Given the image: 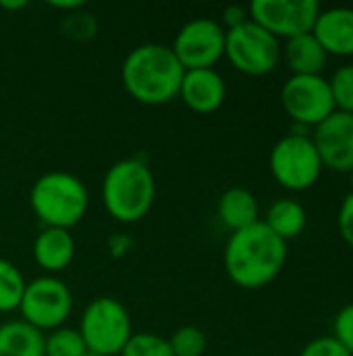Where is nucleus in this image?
<instances>
[{
    "mask_svg": "<svg viewBox=\"0 0 353 356\" xmlns=\"http://www.w3.org/2000/svg\"><path fill=\"white\" fill-rule=\"evenodd\" d=\"M223 263L235 286L243 290H260L273 284L283 271L287 263V242L258 221L231 234Z\"/></svg>",
    "mask_w": 353,
    "mask_h": 356,
    "instance_id": "nucleus-1",
    "label": "nucleus"
},
{
    "mask_svg": "<svg viewBox=\"0 0 353 356\" xmlns=\"http://www.w3.org/2000/svg\"><path fill=\"white\" fill-rule=\"evenodd\" d=\"M185 69L173 48L158 42L135 46L123 60L121 81L127 94L148 106H160L179 96Z\"/></svg>",
    "mask_w": 353,
    "mask_h": 356,
    "instance_id": "nucleus-2",
    "label": "nucleus"
},
{
    "mask_svg": "<svg viewBox=\"0 0 353 356\" xmlns=\"http://www.w3.org/2000/svg\"><path fill=\"white\" fill-rule=\"evenodd\" d=\"M156 179L141 159L117 161L102 179V204L119 223H137L154 207Z\"/></svg>",
    "mask_w": 353,
    "mask_h": 356,
    "instance_id": "nucleus-3",
    "label": "nucleus"
},
{
    "mask_svg": "<svg viewBox=\"0 0 353 356\" xmlns=\"http://www.w3.org/2000/svg\"><path fill=\"white\" fill-rule=\"evenodd\" d=\"M29 204L44 227L71 232V227H75L89 209V192L77 175L50 171L33 181Z\"/></svg>",
    "mask_w": 353,
    "mask_h": 356,
    "instance_id": "nucleus-4",
    "label": "nucleus"
},
{
    "mask_svg": "<svg viewBox=\"0 0 353 356\" xmlns=\"http://www.w3.org/2000/svg\"><path fill=\"white\" fill-rule=\"evenodd\" d=\"M268 167L277 184L289 192L310 190L325 169L310 134L304 131L281 138L270 150Z\"/></svg>",
    "mask_w": 353,
    "mask_h": 356,
    "instance_id": "nucleus-5",
    "label": "nucleus"
},
{
    "mask_svg": "<svg viewBox=\"0 0 353 356\" xmlns=\"http://www.w3.org/2000/svg\"><path fill=\"white\" fill-rule=\"evenodd\" d=\"M79 334L89 353L117 356L133 334L129 311L110 296L94 298L81 313Z\"/></svg>",
    "mask_w": 353,
    "mask_h": 356,
    "instance_id": "nucleus-6",
    "label": "nucleus"
},
{
    "mask_svg": "<svg viewBox=\"0 0 353 356\" xmlns=\"http://www.w3.org/2000/svg\"><path fill=\"white\" fill-rule=\"evenodd\" d=\"M281 42L252 19L225 33V58L243 75L262 77L277 69Z\"/></svg>",
    "mask_w": 353,
    "mask_h": 356,
    "instance_id": "nucleus-7",
    "label": "nucleus"
},
{
    "mask_svg": "<svg viewBox=\"0 0 353 356\" xmlns=\"http://www.w3.org/2000/svg\"><path fill=\"white\" fill-rule=\"evenodd\" d=\"M73 311V294L56 275H40L25 284L19 305L21 321L42 334H50L64 325Z\"/></svg>",
    "mask_w": 353,
    "mask_h": 356,
    "instance_id": "nucleus-8",
    "label": "nucleus"
},
{
    "mask_svg": "<svg viewBox=\"0 0 353 356\" xmlns=\"http://www.w3.org/2000/svg\"><path fill=\"white\" fill-rule=\"evenodd\" d=\"M281 104L302 129H314L335 113L329 79L322 75H291L281 88Z\"/></svg>",
    "mask_w": 353,
    "mask_h": 356,
    "instance_id": "nucleus-9",
    "label": "nucleus"
},
{
    "mask_svg": "<svg viewBox=\"0 0 353 356\" xmlns=\"http://www.w3.org/2000/svg\"><path fill=\"white\" fill-rule=\"evenodd\" d=\"M225 33L227 29L221 21L196 17L181 25L171 48L185 71L214 69V65L225 58Z\"/></svg>",
    "mask_w": 353,
    "mask_h": 356,
    "instance_id": "nucleus-10",
    "label": "nucleus"
},
{
    "mask_svg": "<svg viewBox=\"0 0 353 356\" xmlns=\"http://www.w3.org/2000/svg\"><path fill=\"white\" fill-rule=\"evenodd\" d=\"M320 10L316 0H254L248 6L250 19L277 40L310 33Z\"/></svg>",
    "mask_w": 353,
    "mask_h": 356,
    "instance_id": "nucleus-11",
    "label": "nucleus"
},
{
    "mask_svg": "<svg viewBox=\"0 0 353 356\" xmlns=\"http://www.w3.org/2000/svg\"><path fill=\"white\" fill-rule=\"evenodd\" d=\"M325 169L350 173L353 169V115L335 111L310 136Z\"/></svg>",
    "mask_w": 353,
    "mask_h": 356,
    "instance_id": "nucleus-12",
    "label": "nucleus"
},
{
    "mask_svg": "<svg viewBox=\"0 0 353 356\" xmlns=\"http://www.w3.org/2000/svg\"><path fill=\"white\" fill-rule=\"evenodd\" d=\"M179 98L189 111L198 115L214 113L227 98L225 77L216 69H189L183 75Z\"/></svg>",
    "mask_w": 353,
    "mask_h": 356,
    "instance_id": "nucleus-13",
    "label": "nucleus"
},
{
    "mask_svg": "<svg viewBox=\"0 0 353 356\" xmlns=\"http://www.w3.org/2000/svg\"><path fill=\"white\" fill-rule=\"evenodd\" d=\"M312 33L329 56H353V8H322Z\"/></svg>",
    "mask_w": 353,
    "mask_h": 356,
    "instance_id": "nucleus-14",
    "label": "nucleus"
},
{
    "mask_svg": "<svg viewBox=\"0 0 353 356\" xmlns=\"http://www.w3.org/2000/svg\"><path fill=\"white\" fill-rule=\"evenodd\" d=\"M75 238L69 229L44 227L33 240V261L48 273L64 271L75 259Z\"/></svg>",
    "mask_w": 353,
    "mask_h": 356,
    "instance_id": "nucleus-15",
    "label": "nucleus"
},
{
    "mask_svg": "<svg viewBox=\"0 0 353 356\" xmlns=\"http://www.w3.org/2000/svg\"><path fill=\"white\" fill-rule=\"evenodd\" d=\"M281 56H285L291 75H322L329 63V54L312 31L285 40Z\"/></svg>",
    "mask_w": 353,
    "mask_h": 356,
    "instance_id": "nucleus-16",
    "label": "nucleus"
},
{
    "mask_svg": "<svg viewBox=\"0 0 353 356\" xmlns=\"http://www.w3.org/2000/svg\"><path fill=\"white\" fill-rule=\"evenodd\" d=\"M216 215L231 234L262 221L258 198L246 188H229L223 192L216 202Z\"/></svg>",
    "mask_w": 353,
    "mask_h": 356,
    "instance_id": "nucleus-17",
    "label": "nucleus"
},
{
    "mask_svg": "<svg viewBox=\"0 0 353 356\" xmlns=\"http://www.w3.org/2000/svg\"><path fill=\"white\" fill-rule=\"evenodd\" d=\"M262 223L275 236H279L283 242H289V240L298 238L300 234H304V229L308 225V213H306L304 204H300L298 200L279 198L268 207Z\"/></svg>",
    "mask_w": 353,
    "mask_h": 356,
    "instance_id": "nucleus-18",
    "label": "nucleus"
},
{
    "mask_svg": "<svg viewBox=\"0 0 353 356\" xmlns=\"http://www.w3.org/2000/svg\"><path fill=\"white\" fill-rule=\"evenodd\" d=\"M0 356H44V334L21 319L0 323Z\"/></svg>",
    "mask_w": 353,
    "mask_h": 356,
    "instance_id": "nucleus-19",
    "label": "nucleus"
},
{
    "mask_svg": "<svg viewBox=\"0 0 353 356\" xmlns=\"http://www.w3.org/2000/svg\"><path fill=\"white\" fill-rule=\"evenodd\" d=\"M25 284L27 282L19 271V267L0 257V313L19 311Z\"/></svg>",
    "mask_w": 353,
    "mask_h": 356,
    "instance_id": "nucleus-20",
    "label": "nucleus"
},
{
    "mask_svg": "<svg viewBox=\"0 0 353 356\" xmlns=\"http://www.w3.org/2000/svg\"><path fill=\"white\" fill-rule=\"evenodd\" d=\"M85 350V342L75 327L62 325L44 336V356H81Z\"/></svg>",
    "mask_w": 353,
    "mask_h": 356,
    "instance_id": "nucleus-21",
    "label": "nucleus"
},
{
    "mask_svg": "<svg viewBox=\"0 0 353 356\" xmlns=\"http://www.w3.org/2000/svg\"><path fill=\"white\" fill-rule=\"evenodd\" d=\"M121 356H173L169 338L152 332H135L127 340Z\"/></svg>",
    "mask_w": 353,
    "mask_h": 356,
    "instance_id": "nucleus-22",
    "label": "nucleus"
},
{
    "mask_svg": "<svg viewBox=\"0 0 353 356\" xmlns=\"http://www.w3.org/2000/svg\"><path fill=\"white\" fill-rule=\"evenodd\" d=\"M173 356H204L208 340L206 334L196 325H183L169 338Z\"/></svg>",
    "mask_w": 353,
    "mask_h": 356,
    "instance_id": "nucleus-23",
    "label": "nucleus"
},
{
    "mask_svg": "<svg viewBox=\"0 0 353 356\" xmlns=\"http://www.w3.org/2000/svg\"><path fill=\"white\" fill-rule=\"evenodd\" d=\"M329 88L335 102V111L353 115V63L333 71V75L329 77Z\"/></svg>",
    "mask_w": 353,
    "mask_h": 356,
    "instance_id": "nucleus-24",
    "label": "nucleus"
},
{
    "mask_svg": "<svg viewBox=\"0 0 353 356\" xmlns=\"http://www.w3.org/2000/svg\"><path fill=\"white\" fill-rule=\"evenodd\" d=\"M60 29L67 38L71 40H77V42H85V40H92L98 31V19L87 13L85 8H79V10H73L69 13L62 23H60Z\"/></svg>",
    "mask_w": 353,
    "mask_h": 356,
    "instance_id": "nucleus-25",
    "label": "nucleus"
},
{
    "mask_svg": "<svg viewBox=\"0 0 353 356\" xmlns=\"http://www.w3.org/2000/svg\"><path fill=\"white\" fill-rule=\"evenodd\" d=\"M333 338L353 356V305L343 307L333 323Z\"/></svg>",
    "mask_w": 353,
    "mask_h": 356,
    "instance_id": "nucleus-26",
    "label": "nucleus"
},
{
    "mask_svg": "<svg viewBox=\"0 0 353 356\" xmlns=\"http://www.w3.org/2000/svg\"><path fill=\"white\" fill-rule=\"evenodd\" d=\"M300 356H352L333 336H322L308 342Z\"/></svg>",
    "mask_w": 353,
    "mask_h": 356,
    "instance_id": "nucleus-27",
    "label": "nucleus"
},
{
    "mask_svg": "<svg viewBox=\"0 0 353 356\" xmlns=\"http://www.w3.org/2000/svg\"><path fill=\"white\" fill-rule=\"evenodd\" d=\"M337 225H339V234L343 238V242L353 248V192H350L341 207H339V215H337Z\"/></svg>",
    "mask_w": 353,
    "mask_h": 356,
    "instance_id": "nucleus-28",
    "label": "nucleus"
},
{
    "mask_svg": "<svg viewBox=\"0 0 353 356\" xmlns=\"http://www.w3.org/2000/svg\"><path fill=\"white\" fill-rule=\"evenodd\" d=\"M246 21H250V13H248V6H241V4H231L223 10V21L221 25L225 29H233V27H239L243 25Z\"/></svg>",
    "mask_w": 353,
    "mask_h": 356,
    "instance_id": "nucleus-29",
    "label": "nucleus"
},
{
    "mask_svg": "<svg viewBox=\"0 0 353 356\" xmlns=\"http://www.w3.org/2000/svg\"><path fill=\"white\" fill-rule=\"evenodd\" d=\"M52 8H56V10H69V13H73V10H79V8H85V2H81V0H64V2H58V0H50L48 2Z\"/></svg>",
    "mask_w": 353,
    "mask_h": 356,
    "instance_id": "nucleus-30",
    "label": "nucleus"
},
{
    "mask_svg": "<svg viewBox=\"0 0 353 356\" xmlns=\"http://www.w3.org/2000/svg\"><path fill=\"white\" fill-rule=\"evenodd\" d=\"M25 6H27L25 0H12V2L0 0V8H4V10H21V8H25Z\"/></svg>",
    "mask_w": 353,
    "mask_h": 356,
    "instance_id": "nucleus-31",
    "label": "nucleus"
},
{
    "mask_svg": "<svg viewBox=\"0 0 353 356\" xmlns=\"http://www.w3.org/2000/svg\"><path fill=\"white\" fill-rule=\"evenodd\" d=\"M81 356H100V355H96V353H89V350H85V353H83Z\"/></svg>",
    "mask_w": 353,
    "mask_h": 356,
    "instance_id": "nucleus-32",
    "label": "nucleus"
},
{
    "mask_svg": "<svg viewBox=\"0 0 353 356\" xmlns=\"http://www.w3.org/2000/svg\"><path fill=\"white\" fill-rule=\"evenodd\" d=\"M350 184H352V192H353V169L350 171Z\"/></svg>",
    "mask_w": 353,
    "mask_h": 356,
    "instance_id": "nucleus-33",
    "label": "nucleus"
}]
</instances>
